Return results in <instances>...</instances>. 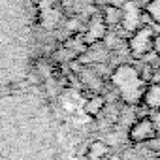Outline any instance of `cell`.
<instances>
[{"label": "cell", "instance_id": "cell-10", "mask_svg": "<svg viewBox=\"0 0 160 160\" xmlns=\"http://www.w3.org/2000/svg\"><path fill=\"white\" fill-rule=\"evenodd\" d=\"M145 15H149V19L156 25H160V0H147L145 4Z\"/></svg>", "mask_w": 160, "mask_h": 160}, {"label": "cell", "instance_id": "cell-3", "mask_svg": "<svg viewBox=\"0 0 160 160\" xmlns=\"http://www.w3.org/2000/svg\"><path fill=\"white\" fill-rule=\"evenodd\" d=\"M128 138L132 143H147L158 138V128L154 126L151 117H141L136 119L128 128Z\"/></svg>", "mask_w": 160, "mask_h": 160}, {"label": "cell", "instance_id": "cell-5", "mask_svg": "<svg viewBox=\"0 0 160 160\" xmlns=\"http://www.w3.org/2000/svg\"><path fill=\"white\" fill-rule=\"evenodd\" d=\"M139 106H145L151 111H158L160 109V81H151L145 85L143 96Z\"/></svg>", "mask_w": 160, "mask_h": 160}, {"label": "cell", "instance_id": "cell-8", "mask_svg": "<svg viewBox=\"0 0 160 160\" xmlns=\"http://www.w3.org/2000/svg\"><path fill=\"white\" fill-rule=\"evenodd\" d=\"M100 17H102V21H104V25H106L108 28H113V27H119V25H121L122 13H121V8H119V6L106 4V6L102 8Z\"/></svg>", "mask_w": 160, "mask_h": 160}, {"label": "cell", "instance_id": "cell-9", "mask_svg": "<svg viewBox=\"0 0 160 160\" xmlns=\"http://www.w3.org/2000/svg\"><path fill=\"white\" fill-rule=\"evenodd\" d=\"M106 109V98L102 94H91L89 100L85 102V113L91 117H98Z\"/></svg>", "mask_w": 160, "mask_h": 160}, {"label": "cell", "instance_id": "cell-6", "mask_svg": "<svg viewBox=\"0 0 160 160\" xmlns=\"http://www.w3.org/2000/svg\"><path fill=\"white\" fill-rule=\"evenodd\" d=\"M106 30H108V27L104 25V21H102V17L100 15H96L94 19H92V23H91V27H89V30L85 32V36H83V40L87 42V45H92V43H98L104 36H106Z\"/></svg>", "mask_w": 160, "mask_h": 160}, {"label": "cell", "instance_id": "cell-7", "mask_svg": "<svg viewBox=\"0 0 160 160\" xmlns=\"http://www.w3.org/2000/svg\"><path fill=\"white\" fill-rule=\"evenodd\" d=\"M109 154H111L109 145H108L106 141H102V139H94V141H91V145L87 147L85 158H87V160H106Z\"/></svg>", "mask_w": 160, "mask_h": 160}, {"label": "cell", "instance_id": "cell-1", "mask_svg": "<svg viewBox=\"0 0 160 160\" xmlns=\"http://www.w3.org/2000/svg\"><path fill=\"white\" fill-rule=\"evenodd\" d=\"M111 83L119 92V98L126 106H139L143 91H145V81L139 75V70L134 64H121L113 70L111 73Z\"/></svg>", "mask_w": 160, "mask_h": 160}, {"label": "cell", "instance_id": "cell-13", "mask_svg": "<svg viewBox=\"0 0 160 160\" xmlns=\"http://www.w3.org/2000/svg\"><path fill=\"white\" fill-rule=\"evenodd\" d=\"M156 160H160V156H158V158H156Z\"/></svg>", "mask_w": 160, "mask_h": 160}, {"label": "cell", "instance_id": "cell-11", "mask_svg": "<svg viewBox=\"0 0 160 160\" xmlns=\"http://www.w3.org/2000/svg\"><path fill=\"white\" fill-rule=\"evenodd\" d=\"M139 75H141V79H143L145 83H151V81H152V75H154L152 66H151V64H145L143 68H139Z\"/></svg>", "mask_w": 160, "mask_h": 160}, {"label": "cell", "instance_id": "cell-12", "mask_svg": "<svg viewBox=\"0 0 160 160\" xmlns=\"http://www.w3.org/2000/svg\"><path fill=\"white\" fill-rule=\"evenodd\" d=\"M152 51H154V55L160 58V32L154 34V38H152Z\"/></svg>", "mask_w": 160, "mask_h": 160}, {"label": "cell", "instance_id": "cell-2", "mask_svg": "<svg viewBox=\"0 0 160 160\" xmlns=\"http://www.w3.org/2000/svg\"><path fill=\"white\" fill-rule=\"evenodd\" d=\"M152 38H154V32H152V28L147 27V25H143V27H139L138 30H134L132 36L128 38L130 55L136 57V58L147 57V55L152 51Z\"/></svg>", "mask_w": 160, "mask_h": 160}, {"label": "cell", "instance_id": "cell-4", "mask_svg": "<svg viewBox=\"0 0 160 160\" xmlns=\"http://www.w3.org/2000/svg\"><path fill=\"white\" fill-rule=\"evenodd\" d=\"M121 13H122V17H121V25H122L124 30L134 32V30L139 28V21H141L143 12H141V8L138 6L136 0H126L124 6L121 8Z\"/></svg>", "mask_w": 160, "mask_h": 160}]
</instances>
